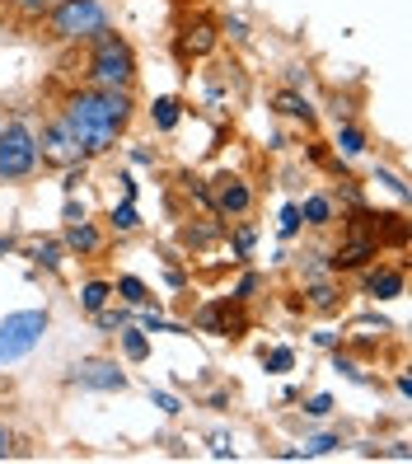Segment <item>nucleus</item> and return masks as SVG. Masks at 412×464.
Here are the masks:
<instances>
[{
    "label": "nucleus",
    "instance_id": "nucleus-6",
    "mask_svg": "<svg viewBox=\"0 0 412 464\" xmlns=\"http://www.w3.org/2000/svg\"><path fill=\"white\" fill-rule=\"evenodd\" d=\"M38 160L52 165V169H62V174L75 169V165H90L85 150H80V141L71 136V127L62 122V113L43 122V131H38Z\"/></svg>",
    "mask_w": 412,
    "mask_h": 464
},
{
    "label": "nucleus",
    "instance_id": "nucleus-12",
    "mask_svg": "<svg viewBox=\"0 0 412 464\" xmlns=\"http://www.w3.org/2000/svg\"><path fill=\"white\" fill-rule=\"evenodd\" d=\"M305 305L319 310V314L342 310V291H338V282H333V277H314V282H305Z\"/></svg>",
    "mask_w": 412,
    "mask_h": 464
},
{
    "label": "nucleus",
    "instance_id": "nucleus-3",
    "mask_svg": "<svg viewBox=\"0 0 412 464\" xmlns=\"http://www.w3.org/2000/svg\"><path fill=\"white\" fill-rule=\"evenodd\" d=\"M108 29H113V19H108L103 0H62L47 10V34L57 43H90Z\"/></svg>",
    "mask_w": 412,
    "mask_h": 464
},
{
    "label": "nucleus",
    "instance_id": "nucleus-35",
    "mask_svg": "<svg viewBox=\"0 0 412 464\" xmlns=\"http://www.w3.org/2000/svg\"><path fill=\"white\" fill-rule=\"evenodd\" d=\"M10 455H14V431L0 422V459H10Z\"/></svg>",
    "mask_w": 412,
    "mask_h": 464
},
{
    "label": "nucleus",
    "instance_id": "nucleus-32",
    "mask_svg": "<svg viewBox=\"0 0 412 464\" xmlns=\"http://www.w3.org/2000/svg\"><path fill=\"white\" fill-rule=\"evenodd\" d=\"M305 413H310V418H328V413H333V394H314V399L305 403Z\"/></svg>",
    "mask_w": 412,
    "mask_h": 464
},
{
    "label": "nucleus",
    "instance_id": "nucleus-14",
    "mask_svg": "<svg viewBox=\"0 0 412 464\" xmlns=\"http://www.w3.org/2000/svg\"><path fill=\"white\" fill-rule=\"evenodd\" d=\"M113 295H122V305H131V310H146V305H155L150 286H146L141 277H131V272H122V277L113 282Z\"/></svg>",
    "mask_w": 412,
    "mask_h": 464
},
{
    "label": "nucleus",
    "instance_id": "nucleus-20",
    "mask_svg": "<svg viewBox=\"0 0 412 464\" xmlns=\"http://www.w3.org/2000/svg\"><path fill=\"white\" fill-rule=\"evenodd\" d=\"M338 155H342V160L366 155V131L356 127V122H342V127H338Z\"/></svg>",
    "mask_w": 412,
    "mask_h": 464
},
{
    "label": "nucleus",
    "instance_id": "nucleus-29",
    "mask_svg": "<svg viewBox=\"0 0 412 464\" xmlns=\"http://www.w3.org/2000/svg\"><path fill=\"white\" fill-rule=\"evenodd\" d=\"M254 244H258V230H254V226H239V230H235V254H239V258H249Z\"/></svg>",
    "mask_w": 412,
    "mask_h": 464
},
{
    "label": "nucleus",
    "instance_id": "nucleus-34",
    "mask_svg": "<svg viewBox=\"0 0 412 464\" xmlns=\"http://www.w3.org/2000/svg\"><path fill=\"white\" fill-rule=\"evenodd\" d=\"M211 455L216 459H235V446L225 441V436H211Z\"/></svg>",
    "mask_w": 412,
    "mask_h": 464
},
{
    "label": "nucleus",
    "instance_id": "nucleus-40",
    "mask_svg": "<svg viewBox=\"0 0 412 464\" xmlns=\"http://www.w3.org/2000/svg\"><path fill=\"white\" fill-rule=\"evenodd\" d=\"M314 343H319V347H328V352H333V347H338L342 338H338V334H328V329H323V334H314Z\"/></svg>",
    "mask_w": 412,
    "mask_h": 464
},
{
    "label": "nucleus",
    "instance_id": "nucleus-16",
    "mask_svg": "<svg viewBox=\"0 0 412 464\" xmlns=\"http://www.w3.org/2000/svg\"><path fill=\"white\" fill-rule=\"evenodd\" d=\"M178 118H183V103H178L174 94H164V99H155V103H150V122H155L159 131H174V127H178Z\"/></svg>",
    "mask_w": 412,
    "mask_h": 464
},
{
    "label": "nucleus",
    "instance_id": "nucleus-22",
    "mask_svg": "<svg viewBox=\"0 0 412 464\" xmlns=\"http://www.w3.org/2000/svg\"><path fill=\"white\" fill-rule=\"evenodd\" d=\"M333 446H342V436H333V431H319V436H305V446H300V450H286V459H310V455H328Z\"/></svg>",
    "mask_w": 412,
    "mask_h": 464
},
{
    "label": "nucleus",
    "instance_id": "nucleus-13",
    "mask_svg": "<svg viewBox=\"0 0 412 464\" xmlns=\"http://www.w3.org/2000/svg\"><path fill=\"white\" fill-rule=\"evenodd\" d=\"M118 343H122V357L127 362H150V334L141 329V324H122Z\"/></svg>",
    "mask_w": 412,
    "mask_h": 464
},
{
    "label": "nucleus",
    "instance_id": "nucleus-42",
    "mask_svg": "<svg viewBox=\"0 0 412 464\" xmlns=\"http://www.w3.org/2000/svg\"><path fill=\"white\" fill-rule=\"evenodd\" d=\"M5 254H14V239H10V235H0V258H5Z\"/></svg>",
    "mask_w": 412,
    "mask_h": 464
},
{
    "label": "nucleus",
    "instance_id": "nucleus-17",
    "mask_svg": "<svg viewBox=\"0 0 412 464\" xmlns=\"http://www.w3.org/2000/svg\"><path fill=\"white\" fill-rule=\"evenodd\" d=\"M108 226H113L118 235H131L136 226H141V211H136V198L113 202V211H108Z\"/></svg>",
    "mask_w": 412,
    "mask_h": 464
},
{
    "label": "nucleus",
    "instance_id": "nucleus-39",
    "mask_svg": "<svg viewBox=\"0 0 412 464\" xmlns=\"http://www.w3.org/2000/svg\"><path fill=\"white\" fill-rule=\"evenodd\" d=\"M131 165H155V155H150L146 146H136V150H131Z\"/></svg>",
    "mask_w": 412,
    "mask_h": 464
},
{
    "label": "nucleus",
    "instance_id": "nucleus-28",
    "mask_svg": "<svg viewBox=\"0 0 412 464\" xmlns=\"http://www.w3.org/2000/svg\"><path fill=\"white\" fill-rule=\"evenodd\" d=\"M150 403L159 408L164 418H178V413H183V403H178V399H174L169 390H150Z\"/></svg>",
    "mask_w": 412,
    "mask_h": 464
},
{
    "label": "nucleus",
    "instance_id": "nucleus-41",
    "mask_svg": "<svg viewBox=\"0 0 412 464\" xmlns=\"http://www.w3.org/2000/svg\"><path fill=\"white\" fill-rule=\"evenodd\" d=\"M169 286H174V291H183V286H187V277H183L178 267H169Z\"/></svg>",
    "mask_w": 412,
    "mask_h": 464
},
{
    "label": "nucleus",
    "instance_id": "nucleus-30",
    "mask_svg": "<svg viewBox=\"0 0 412 464\" xmlns=\"http://www.w3.org/2000/svg\"><path fill=\"white\" fill-rule=\"evenodd\" d=\"M141 329H146V334H183L178 324H164V319H159L150 305H146V314H141Z\"/></svg>",
    "mask_w": 412,
    "mask_h": 464
},
{
    "label": "nucleus",
    "instance_id": "nucleus-33",
    "mask_svg": "<svg viewBox=\"0 0 412 464\" xmlns=\"http://www.w3.org/2000/svg\"><path fill=\"white\" fill-rule=\"evenodd\" d=\"M225 34H230L235 43H244V38H249V24H244V19L235 14V19H225Z\"/></svg>",
    "mask_w": 412,
    "mask_h": 464
},
{
    "label": "nucleus",
    "instance_id": "nucleus-18",
    "mask_svg": "<svg viewBox=\"0 0 412 464\" xmlns=\"http://www.w3.org/2000/svg\"><path fill=\"white\" fill-rule=\"evenodd\" d=\"M29 258H34L38 267H47V272H57L62 258H66V244H62V239H38L34 249H29Z\"/></svg>",
    "mask_w": 412,
    "mask_h": 464
},
{
    "label": "nucleus",
    "instance_id": "nucleus-19",
    "mask_svg": "<svg viewBox=\"0 0 412 464\" xmlns=\"http://www.w3.org/2000/svg\"><path fill=\"white\" fill-rule=\"evenodd\" d=\"M277 108L286 118H295V122H314V108H310V99L300 94V90H282L277 94Z\"/></svg>",
    "mask_w": 412,
    "mask_h": 464
},
{
    "label": "nucleus",
    "instance_id": "nucleus-5",
    "mask_svg": "<svg viewBox=\"0 0 412 464\" xmlns=\"http://www.w3.org/2000/svg\"><path fill=\"white\" fill-rule=\"evenodd\" d=\"M47 324H52L47 310H14V314L0 319V366H14V362L29 357V352L43 343Z\"/></svg>",
    "mask_w": 412,
    "mask_h": 464
},
{
    "label": "nucleus",
    "instance_id": "nucleus-21",
    "mask_svg": "<svg viewBox=\"0 0 412 464\" xmlns=\"http://www.w3.org/2000/svg\"><path fill=\"white\" fill-rule=\"evenodd\" d=\"M108 300H113V282H85V286H80V310H85V314L103 310Z\"/></svg>",
    "mask_w": 412,
    "mask_h": 464
},
{
    "label": "nucleus",
    "instance_id": "nucleus-2",
    "mask_svg": "<svg viewBox=\"0 0 412 464\" xmlns=\"http://www.w3.org/2000/svg\"><path fill=\"white\" fill-rule=\"evenodd\" d=\"M85 85H94V90H131L136 85V52L127 38H118L113 29L90 38Z\"/></svg>",
    "mask_w": 412,
    "mask_h": 464
},
{
    "label": "nucleus",
    "instance_id": "nucleus-31",
    "mask_svg": "<svg viewBox=\"0 0 412 464\" xmlns=\"http://www.w3.org/2000/svg\"><path fill=\"white\" fill-rule=\"evenodd\" d=\"M375 179H379V183H384V188H389V193H394V198H398V202H407V183H403V179H398V174H389V169H379V174H375Z\"/></svg>",
    "mask_w": 412,
    "mask_h": 464
},
{
    "label": "nucleus",
    "instance_id": "nucleus-25",
    "mask_svg": "<svg viewBox=\"0 0 412 464\" xmlns=\"http://www.w3.org/2000/svg\"><path fill=\"white\" fill-rule=\"evenodd\" d=\"M291 366H295V347H272L267 352V371L272 375H286Z\"/></svg>",
    "mask_w": 412,
    "mask_h": 464
},
{
    "label": "nucleus",
    "instance_id": "nucleus-23",
    "mask_svg": "<svg viewBox=\"0 0 412 464\" xmlns=\"http://www.w3.org/2000/svg\"><path fill=\"white\" fill-rule=\"evenodd\" d=\"M216 47V29L202 19V24H192L187 29V38H183V52H192V57H202V52H211Z\"/></svg>",
    "mask_w": 412,
    "mask_h": 464
},
{
    "label": "nucleus",
    "instance_id": "nucleus-37",
    "mask_svg": "<svg viewBox=\"0 0 412 464\" xmlns=\"http://www.w3.org/2000/svg\"><path fill=\"white\" fill-rule=\"evenodd\" d=\"M286 80H291V90H300V85H310V71H300V66H291V71H286Z\"/></svg>",
    "mask_w": 412,
    "mask_h": 464
},
{
    "label": "nucleus",
    "instance_id": "nucleus-36",
    "mask_svg": "<svg viewBox=\"0 0 412 464\" xmlns=\"http://www.w3.org/2000/svg\"><path fill=\"white\" fill-rule=\"evenodd\" d=\"M254 291H258V277H254V272H249V277H244V282L235 286V295H230V300H249Z\"/></svg>",
    "mask_w": 412,
    "mask_h": 464
},
{
    "label": "nucleus",
    "instance_id": "nucleus-15",
    "mask_svg": "<svg viewBox=\"0 0 412 464\" xmlns=\"http://www.w3.org/2000/svg\"><path fill=\"white\" fill-rule=\"evenodd\" d=\"M300 207V221L305 226H333V202H328L323 193H310L305 202H295Z\"/></svg>",
    "mask_w": 412,
    "mask_h": 464
},
{
    "label": "nucleus",
    "instance_id": "nucleus-26",
    "mask_svg": "<svg viewBox=\"0 0 412 464\" xmlns=\"http://www.w3.org/2000/svg\"><path fill=\"white\" fill-rule=\"evenodd\" d=\"M94 324H99L103 334H118L122 324H131V319H127V310H108V305H103V310H94Z\"/></svg>",
    "mask_w": 412,
    "mask_h": 464
},
{
    "label": "nucleus",
    "instance_id": "nucleus-4",
    "mask_svg": "<svg viewBox=\"0 0 412 464\" xmlns=\"http://www.w3.org/2000/svg\"><path fill=\"white\" fill-rule=\"evenodd\" d=\"M38 127L29 118L0 122V183H24L38 174Z\"/></svg>",
    "mask_w": 412,
    "mask_h": 464
},
{
    "label": "nucleus",
    "instance_id": "nucleus-7",
    "mask_svg": "<svg viewBox=\"0 0 412 464\" xmlns=\"http://www.w3.org/2000/svg\"><path fill=\"white\" fill-rule=\"evenodd\" d=\"M71 385L80 390H99V394H122L127 390V371L108 357H85L71 366Z\"/></svg>",
    "mask_w": 412,
    "mask_h": 464
},
{
    "label": "nucleus",
    "instance_id": "nucleus-43",
    "mask_svg": "<svg viewBox=\"0 0 412 464\" xmlns=\"http://www.w3.org/2000/svg\"><path fill=\"white\" fill-rule=\"evenodd\" d=\"M57 5H62V0H57Z\"/></svg>",
    "mask_w": 412,
    "mask_h": 464
},
{
    "label": "nucleus",
    "instance_id": "nucleus-11",
    "mask_svg": "<svg viewBox=\"0 0 412 464\" xmlns=\"http://www.w3.org/2000/svg\"><path fill=\"white\" fill-rule=\"evenodd\" d=\"M62 244H66V254H75V258H94L103 249V230L94 221H66Z\"/></svg>",
    "mask_w": 412,
    "mask_h": 464
},
{
    "label": "nucleus",
    "instance_id": "nucleus-38",
    "mask_svg": "<svg viewBox=\"0 0 412 464\" xmlns=\"http://www.w3.org/2000/svg\"><path fill=\"white\" fill-rule=\"evenodd\" d=\"M66 221H85V202L71 198V202H66Z\"/></svg>",
    "mask_w": 412,
    "mask_h": 464
},
{
    "label": "nucleus",
    "instance_id": "nucleus-27",
    "mask_svg": "<svg viewBox=\"0 0 412 464\" xmlns=\"http://www.w3.org/2000/svg\"><path fill=\"white\" fill-rule=\"evenodd\" d=\"M333 371H342V375H351V380H356V385H370V375H366L361 366H356L351 357H342V352H338V347H333Z\"/></svg>",
    "mask_w": 412,
    "mask_h": 464
},
{
    "label": "nucleus",
    "instance_id": "nucleus-1",
    "mask_svg": "<svg viewBox=\"0 0 412 464\" xmlns=\"http://www.w3.org/2000/svg\"><path fill=\"white\" fill-rule=\"evenodd\" d=\"M131 118H136L131 90H94V85H85L62 103V122L71 127V136L80 141L85 160H99V155L113 150L122 141V131L131 127Z\"/></svg>",
    "mask_w": 412,
    "mask_h": 464
},
{
    "label": "nucleus",
    "instance_id": "nucleus-9",
    "mask_svg": "<svg viewBox=\"0 0 412 464\" xmlns=\"http://www.w3.org/2000/svg\"><path fill=\"white\" fill-rule=\"evenodd\" d=\"M206 188H211V211L216 216H244L254 207V193H249V183H244L239 174H216Z\"/></svg>",
    "mask_w": 412,
    "mask_h": 464
},
{
    "label": "nucleus",
    "instance_id": "nucleus-8",
    "mask_svg": "<svg viewBox=\"0 0 412 464\" xmlns=\"http://www.w3.org/2000/svg\"><path fill=\"white\" fill-rule=\"evenodd\" d=\"M370 258H379V239H375V230H366L361 221H351L347 239L338 244V254L328 258V267H333V272H351V267H366Z\"/></svg>",
    "mask_w": 412,
    "mask_h": 464
},
{
    "label": "nucleus",
    "instance_id": "nucleus-24",
    "mask_svg": "<svg viewBox=\"0 0 412 464\" xmlns=\"http://www.w3.org/2000/svg\"><path fill=\"white\" fill-rule=\"evenodd\" d=\"M300 226H305V221H300V207L286 202V207H282V221H277V235H282V239H295Z\"/></svg>",
    "mask_w": 412,
    "mask_h": 464
},
{
    "label": "nucleus",
    "instance_id": "nucleus-10",
    "mask_svg": "<svg viewBox=\"0 0 412 464\" xmlns=\"http://www.w3.org/2000/svg\"><path fill=\"white\" fill-rule=\"evenodd\" d=\"M361 291L370 300H398L407 291V272L398 263H379V267H366V277H361Z\"/></svg>",
    "mask_w": 412,
    "mask_h": 464
}]
</instances>
